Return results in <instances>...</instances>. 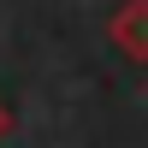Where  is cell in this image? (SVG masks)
<instances>
[{"label":"cell","instance_id":"7a4b0ae2","mask_svg":"<svg viewBox=\"0 0 148 148\" xmlns=\"http://www.w3.org/2000/svg\"><path fill=\"white\" fill-rule=\"evenodd\" d=\"M12 136V113H6V101H0V142Z\"/></svg>","mask_w":148,"mask_h":148},{"label":"cell","instance_id":"6da1fadb","mask_svg":"<svg viewBox=\"0 0 148 148\" xmlns=\"http://www.w3.org/2000/svg\"><path fill=\"white\" fill-rule=\"evenodd\" d=\"M113 42H119L125 59L148 65V0H125V6L113 12Z\"/></svg>","mask_w":148,"mask_h":148}]
</instances>
